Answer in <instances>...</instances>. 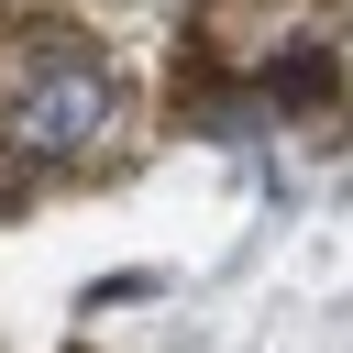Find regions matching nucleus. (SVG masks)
<instances>
[{"instance_id":"nucleus-1","label":"nucleus","mask_w":353,"mask_h":353,"mask_svg":"<svg viewBox=\"0 0 353 353\" xmlns=\"http://www.w3.org/2000/svg\"><path fill=\"white\" fill-rule=\"evenodd\" d=\"M99 132H110V77L99 66H44L0 99V143L22 165H77Z\"/></svg>"}]
</instances>
